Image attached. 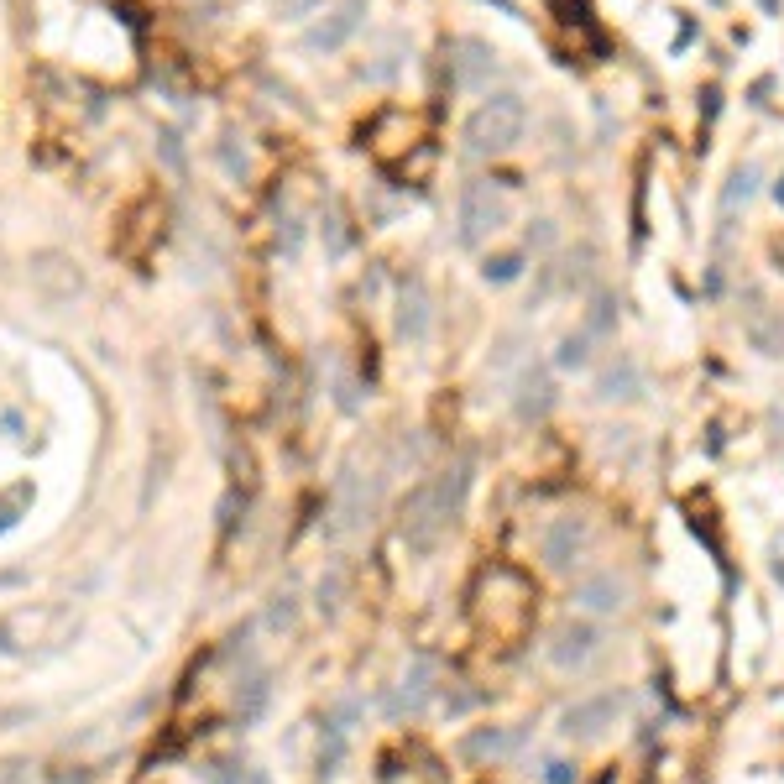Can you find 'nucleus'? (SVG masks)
Returning <instances> with one entry per match:
<instances>
[{
	"label": "nucleus",
	"mask_w": 784,
	"mask_h": 784,
	"mask_svg": "<svg viewBox=\"0 0 784 784\" xmlns=\"http://www.w3.org/2000/svg\"><path fill=\"white\" fill-rule=\"evenodd\" d=\"M528 110L518 95H487L466 115V152L471 157H502L523 142Z\"/></svg>",
	"instance_id": "nucleus-2"
},
{
	"label": "nucleus",
	"mask_w": 784,
	"mask_h": 784,
	"mask_svg": "<svg viewBox=\"0 0 784 784\" xmlns=\"http://www.w3.org/2000/svg\"><path fill=\"white\" fill-rule=\"evenodd\" d=\"M466 492H471V460H460L455 471L424 476L419 487L408 492L398 534H403V544L413 549V555H434V549L445 544V534L460 518V507H466Z\"/></svg>",
	"instance_id": "nucleus-1"
},
{
	"label": "nucleus",
	"mask_w": 784,
	"mask_h": 784,
	"mask_svg": "<svg viewBox=\"0 0 784 784\" xmlns=\"http://www.w3.org/2000/svg\"><path fill=\"white\" fill-rule=\"evenodd\" d=\"M560 403V392H555V377L539 372V366H528V372L518 377V392H513V413L523 424H534V419H549V408Z\"/></svg>",
	"instance_id": "nucleus-11"
},
{
	"label": "nucleus",
	"mask_w": 784,
	"mask_h": 784,
	"mask_svg": "<svg viewBox=\"0 0 784 784\" xmlns=\"http://www.w3.org/2000/svg\"><path fill=\"white\" fill-rule=\"evenodd\" d=\"M267 675H251V680H241V690H236V706H241V722H251V717H262V706H267Z\"/></svg>",
	"instance_id": "nucleus-18"
},
{
	"label": "nucleus",
	"mask_w": 784,
	"mask_h": 784,
	"mask_svg": "<svg viewBox=\"0 0 784 784\" xmlns=\"http://www.w3.org/2000/svg\"><path fill=\"white\" fill-rule=\"evenodd\" d=\"M471 706H481L476 690H450V696H445V711H450V717H466Z\"/></svg>",
	"instance_id": "nucleus-23"
},
{
	"label": "nucleus",
	"mask_w": 784,
	"mask_h": 784,
	"mask_svg": "<svg viewBox=\"0 0 784 784\" xmlns=\"http://www.w3.org/2000/svg\"><path fill=\"white\" fill-rule=\"evenodd\" d=\"M361 16H366V0H340V6L330 11V21H319V27L309 32V48L314 53H335L340 42L361 27Z\"/></svg>",
	"instance_id": "nucleus-14"
},
{
	"label": "nucleus",
	"mask_w": 784,
	"mask_h": 784,
	"mask_svg": "<svg viewBox=\"0 0 784 784\" xmlns=\"http://www.w3.org/2000/svg\"><path fill=\"white\" fill-rule=\"evenodd\" d=\"M340 591H345V575H340V565H330V575H319V607L335 612L340 607Z\"/></svg>",
	"instance_id": "nucleus-20"
},
{
	"label": "nucleus",
	"mask_w": 784,
	"mask_h": 784,
	"mask_svg": "<svg viewBox=\"0 0 784 784\" xmlns=\"http://www.w3.org/2000/svg\"><path fill=\"white\" fill-rule=\"evenodd\" d=\"M643 398V372L633 356H617L596 372V403H638Z\"/></svg>",
	"instance_id": "nucleus-12"
},
{
	"label": "nucleus",
	"mask_w": 784,
	"mask_h": 784,
	"mask_svg": "<svg viewBox=\"0 0 784 784\" xmlns=\"http://www.w3.org/2000/svg\"><path fill=\"white\" fill-rule=\"evenodd\" d=\"M434 690H440V670H434L429 654H419V659L403 670V680H398V690H392L387 711H392V717H419V711L434 701Z\"/></svg>",
	"instance_id": "nucleus-9"
},
{
	"label": "nucleus",
	"mask_w": 784,
	"mask_h": 784,
	"mask_svg": "<svg viewBox=\"0 0 784 784\" xmlns=\"http://www.w3.org/2000/svg\"><path fill=\"white\" fill-rule=\"evenodd\" d=\"M539 784H575V764L570 758H549V764L539 769Z\"/></svg>",
	"instance_id": "nucleus-21"
},
{
	"label": "nucleus",
	"mask_w": 784,
	"mask_h": 784,
	"mask_svg": "<svg viewBox=\"0 0 784 784\" xmlns=\"http://www.w3.org/2000/svg\"><path fill=\"white\" fill-rule=\"evenodd\" d=\"M481 278L487 283H518L523 278V257H487V267H481Z\"/></svg>",
	"instance_id": "nucleus-19"
},
{
	"label": "nucleus",
	"mask_w": 784,
	"mask_h": 784,
	"mask_svg": "<svg viewBox=\"0 0 784 784\" xmlns=\"http://www.w3.org/2000/svg\"><path fill=\"white\" fill-rule=\"evenodd\" d=\"M617 711H622L617 690H596V696H581L575 706L560 711V732L575 737V743H596L607 727H617Z\"/></svg>",
	"instance_id": "nucleus-7"
},
{
	"label": "nucleus",
	"mask_w": 784,
	"mask_h": 784,
	"mask_svg": "<svg viewBox=\"0 0 784 784\" xmlns=\"http://www.w3.org/2000/svg\"><path fill=\"white\" fill-rule=\"evenodd\" d=\"M429 330H434V304H429V288L419 283V278H408L403 283V293H398V335L403 340H429Z\"/></svg>",
	"instance_id": "nucleus-13"
},
{
	"label": "nucleus",
	"mask_w": 784,
	"mask_h": 784,
	"mask_svg": "<svg viewBox=\"0 0 784 784\" xmlns=\"http://www.w3.org/2000/svg\"><path fill=\"white\" fill-rule=\"evenodd\" d=\"M455 225H460V246H481L507 225V194L487 178L466 183V189H460V204H455Z\"/></svg>",
	"instance_id": "nucleus-3"
},
{
	"label": "nucleus",
	"mask_w": 784,
	"mask_h": 784,
	"mask_svg": "<svg viewBox=\"0 0 784 784\" xmlns=\"http://www.w3.org/2000/svg\"><path fill=\"white\" fill-rule=\"evenodd\" d=\"M591 539H596V534H591V518H581V513L549 518L544 534H539V560H544V570L570 575L575 565L591 555Z\"/></svg>",
	"instance_id": "nucleus-4"
},
{
	"label": "nucleus",
	"mask_w": 784,
	"mask_h": 784,
	"mask_svg": "<svg viewBox=\"0 0 784 784\" xmlns=\"http://www.w3.org/2000/svg\"><path fill=\"white\" fill-rule=\"evenodd\" d=\"M602 654H607V633L596 628L591 617H565L560 628L549 633V664H555V670H565V675L591 670Z\"/></svg>",
	"instance_id": "nucleus-5"
},
{
	"label": "nucleus",
	"mask_w": 784,
	"mask_h": 784,
	"mask_svg": "<svg viewBox=\"0 0 784 784\" xmlns=\"http://www.w3.org/2000/svg\"><path fill=\"white\" fill-rule=\"evenodd\" d=\"M267 628H293V596H272V607H267Z\"/></svg>",
	"instance_id": "nucleus-22"
},
{
	"label": "nucleus",
	"mask_w": 784,
	"mask_h": 784,
	"mask_svg": "<svg viewBox=\"0 0 784 784\" xmlns=\"http://www.w3.org/2000/svg\"><path fill=\"white\" fill-rule=\"evenodd\" d=\"M575 612H591V617H617L628 607V586L617 581V570H586L570 591Z\"/></svg>",
	"instance_id": "nucleus-8"
},
{
	"label": "nucleus",
	"mask_w": 784,
	"mask_h": 784,
	"mask_svg": "<svg viewBox=\"0 0 784 784\" xmlns=\"http://www.w3.org/2000/svg\"><path fill=\"white\" fill-rule=\"evenodd\" d=\"M27 267H32L27 278H32L42 304L63 309V304H74V298L84 293V272H79V262L68 257V251H32Z\"/></svg>",
	"instance_id": "nucleus-6"
},
{
	"label": "nucleus",
	"mask_w": 784,
	"mask_h": 784,
	"mask_svg": "<svg viewBox=\"0 0 784 784\" xmlns=\"http://www.w3.org/2000/svg\"><path fill=\"white\" fill-rule=\"evenodd\" d=\"M591 361V330H575L560 340V351H555V366L560 372H575V366H586Z\"/></svg>",
	"instance_id": "nucleus-17"
},
{
	"label": "nucleus",
	"mask_w": 784,
	"mask_h": 784,
	"mask_svg": "<svg viewBox=\"0 0 784 784\" xmlns=\"http://www.w3.org/2000/svg\"><path fill=\"white\" fill-rule=\"evenodd\" d=\"M743 335L758 356H769V361H784V314L769 304L764 293H753L748 298V309H743Z\"/></svg>",
	"instance_id": "nucleus-10"
},
{
	"label": "nucleus",
	"mask_w": 784,
	"mask_h": 784,
	"mask_svg": "<svg viewBox=\"0 0 784 784\" xmlns=\"http://www.w3.org/2000/svg\"><path fill=\"white\" fill-rule=\"evenodd\" d=\"M528 743V732H507V727H481L466 737V753L471 758H507Z\"/></svg>",
	"instance_id": "nucleus-15"
},
{
	"label": "nucleus",
	"mask_w": 784,
	"mask_h": 784,
	"mask_svg": "<svg viewBox=\"0 0 784 784\" xmlns=\"http://www.w3.org/2000/svg\"><path fill=\"white\" fill-rule=\"evenodd\" d=\"M753 189H758V168L753 163H743L732 178H727V194H722V215H732L737 204H748L753 199Z\"/></svg>",
	"instance_id": "nucleus-16"
}]
</instances>
